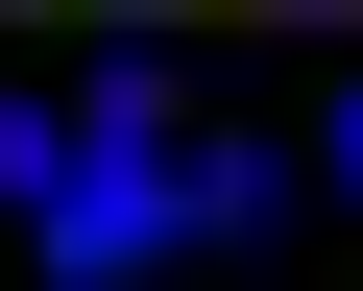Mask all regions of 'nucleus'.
I'll list each match as a JSON object with an SVG mask.
<instances>
[{"label": "nucleus", "mask_w": 363, "mask_h": 291, "mask_svg": "<svg viewBox=\"0 0 363 291\" xmlns=\"http://www.w3.org/2000/svg\"><path fill=\"white\" fill-rule=\"evenodd\" d=\"M339 194H363V97H339Z\"/></svg>", "instance_id": "nucleus-4"}, {"label": "nucleus", "mask_w": 363, "mask_h": 291, "mask_svg": "<svg viewBox=\"0 0 363 291\" xmlns=\"http://www.w3.org/2000/svg\"><path fill=\"white\" fill-rule=\"evenodd\" d=\"M291 219V146H194V243H267Z\"/></svg>", "instance_id": "nucleus-2"}, {"label": "nucleus", "mask_w": 363, "mask_h": 291, "mask_svg": "<svg viewBox=\"0 0 363 291\" xmlns=\"http://www.w3.org/2000/svg\"><path fill=\"white\" fill-rule=\"evenodd\" d=\"M73 194V97H0V219H49Z\"/></svg>", "instance_id": "nucleus-3"}, {"label": "nucleus", "mask_w": 363, "mask_h": 291, "mask_svg": "<svg viewBox=\"0 0 363 291\" xmlns=\"http://www.w3.org/2000/svg\"><path fill=\"white\" fill-rule=\"evenodd\" d=\"M169 243H194V146H169V73H145V49H97V97H73V194L25 219V267H49V291H145Z\"/></svg>", "instance_id": "nucleus-1"}]
</instances>
